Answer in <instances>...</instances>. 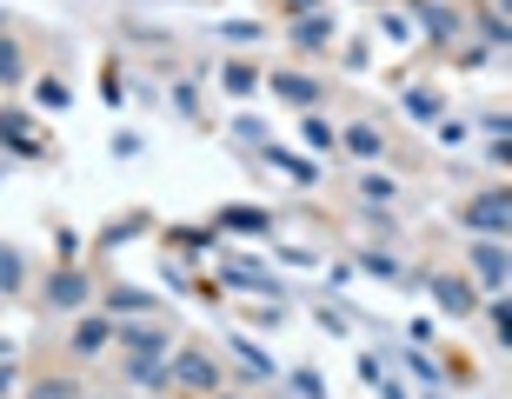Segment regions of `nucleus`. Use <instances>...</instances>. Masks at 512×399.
<instances>
[{"label": "nucleus", "mask_w": 512, "mask_h": 399, "mask_svg": "<svg viewBox=\"0 0 512 399\" xmlns=\"http://www.w3.org/2000/svg\"><path fill=\"white\" fill-rule=\"evenodd\" d=\"M220 280H227V286H247V293H266V300H286L280 280H273L266 266H253V260H227V253H220Z\"/></svg>", "instance_id": "423d86ee"}, {"label": "nucleus", "mask_w": 512, "mask_h": 399, "mask_svg": "<svg viewBox=\"0 0 512 399\" xmlns=\"http://www.w3.org/2000/svg\"><path fill=\"white\" fill-rule=\"evenodd\" d=\"M280 7H286L293 20H300V14H320V0H280Z\"/></svg>", "instance_id": "e433bc0d"}, {"label": "nucleus", "mask_w": 512, "mask_h": 399, "mask_svg": "<svg viewBox=\"0 0 512 399\" xmlns=\"http://www.w3.org/2000/svg\"><path fill=\"white\" fill-rule=\"evenodd\" d=\"M220 87H227V94H253V87H260V74H253L247 60H227V67H220Z\"/></svg>", "instance_id": "4be33fe9"}, {"label": "nucleus", "mask_w": 512, "mask_h": 399, "mask_svg": "<svg viewBox=\"0 0 512 399\" xmlns=\"http://www.w3.org/2000/svg\"><path fill=\"white\" fill-rule=\"evenodd\" d=\"M14 380H20V373H14V360H0V399L14 393Z\"/></svg>", "instance_id": "4c0bfd02"}, {"label": "nucleus", "mask_w": 512, "mask_h": 399, "mask_svg": "<svg viewBox=\"0 0 512 399\" xmlns=\"http://www.w3.org/2000/svg\"><path fill=\"white\" fill-rule=\"evenodd\" d=\"M0 147L20 153V160H40V153H47V140H34V127H27V114H20V107H0Z\"/></svg>", "instance_id": "39448f33"}, {"label": "nucleus", "mask_w": 512, "mask_h": 399, "mask_svg": "<svg viewBox=\"0 0 512 399\" xmlns=\"http://www.w3.org/2000/svg\"><path fill=\"white\" fill-rule=\"evenodd\" d=\"M220 40H260V20H227V27H220Z\"/></svg>", "instance_id": "72a5a7b5"}, {"label": "nucleus", "mask_w": 512, "mask_h": 399, "mask_svg": "<svg viewBox=\"0 0 512 399\" xmlns=\"http://www.w3.org/2000/svg\"><path fill=\"white\" fill-rule=\"evenodd\" d=\"M34 399H80V393H74V380H47V386H34Z\"/></svg>", "instance_id": "f704fd0d"}, {"label": "nucleus", "mask_w": 512, "mask_h": 399, "mask_svg": "<svg viewBox=\"0 0 512 399\" xmlns=\"http://www.w3.org/2000/svg\"><path fill=\"white\" fill-rule=\"evenodd\" d=\"M406 114L433 127V120H439V94H433V87H406Z\"/></svg>", "instance_id": "5701e85b"}, {"label": "nucleus", "mask_w": 512, "mask_h": 399, "mask_svg": "<svg viewBox=\"0 0 512 399\" xmlns=\"http://www.w3.org/2000/svg\"><path fill=\"white\" fill-rule=\"evenodd\" d=\"M300 133H306V147H313V153H333V147H340V140H333V127H326L320 114H306V127H300Z\"/></svg>", "instance_id": "393cba45"}, {"label": "nucleus", "mask_w": 512, "mask_h": 399, "mask_svg": "<svg viewBox=\"0 0 512 399\" xmlns=\"http://www.w3.org/2000/svg\"><path fill=\"white\" fill-rule=\"evenodd\" d=\"M227 346H233V360L247 366L253 380H273V373H280V366H273V360L260 353V340H247V333H227Z\"/></svg>", "instance_id": "4468645a"}, {"label": "nucleus", "mask_w": 512, "mask_h": 399, "mask_svg": "<svg viewBox=\"0 0 512 399\" xmlns=\"http://www.w3.org/2000/svg\"><path fill=\"white\" fill-rule=\"evenodd\" d=\"M213 227H220V233H266V227H273V213H266V207H220Z\"/></svg>", "instance_id": "ddd939ff"}, {"label": "nucleus", "mask_w": 512, "mask_h": 399, "mask_svg": "<svg viewBox=\"0 0 512 399\" xmlns=\"http://www.w3.org/2000/svg\"><path fill=\"white\" fill-rule=\"evenodd\" d=\"M107 340H114V320H80L74 326V353H80V360H94Z\"/></svg>", "instance_id": "dca6fc26"}, {"label": "nucleus", "mask_w": 512, "mask_h": 399, "mask_svg": "<svg viewBox=\"0 0 512 399\" xmlns=\"http://www.w3.org/2000/svg\"><path fill=\"white\" fill-rule=\"evenodd\" d=\"M34 100H40V107H47V114H60V107H74V87H67V80H60V74H47V80H40V87H34Z\"/></svg>", "instance_id": "412c9836"}, {"label": "nucleus", "mask_w": 512, "mask_h": 399, "mask_svg": "<svg viewBox=\"0 0 512 399\" xmlns=\"http://www.w3.org/2000/svg\"><path fill=\"white\" fill-rule=\"evenodd\" d=\"M120 366H127V380H133V386H160V380H167V366H160V353H127Z\"/></svg>", "instance_id": "f3484780"}, {"label": "nucleus", "mask_w": 512, "mask_h": 399, "mask_svg": "<svg viewBox=\"0 0 512 399\" xmlns=\"http://www.w3.org/2000/svg\"><path fill=\"white\" fill-rule=\"evenodd\" d=\"M87 293H94V286H87V273H80V266H60L54 280H47V306H60V313L87 306Z\"/></svg>", "instance_id": "6e6552de"}, {"label": "nucleus", "mask_w": 512, "mask_h": 399, "mask_svg": "<svg viewBox=\"0 0 512 399\" xmlns=\"http://www.w3.org/2000/svg\"><path fill=\"white\" fill-rule=\"evenodd\" d=\"M360 273H373V280H399L406 266H399L393 253H380V247H373V253H360Z\"/></svg>", "instance_id": "b1692460"}, {"label": "nucleus", "mask_w": 512, "mask_h": 399, "mask_svg": "<svg viewBox=\"0 0 512 399\" xmlns=\"http://www.w3.org/2000/svg\"><path fill=\"white\" fill-rule=\"evenodd\" d=\"M399 360H406V373H413V380H426V386H439V360H426V353H399Z\"/></svg>", "instance_id": "cd10ccee"}, {"label": "nucleus", "mask_w": 512, "mask_h": 399, "mask_svg": "<svg viewBox=\"0 0 512 399\" xmlns=\"http://www.w3.org/2000/svg\"><path fill=\"white\" fill-rule=\"evenodd\" d=\"M373 386H380L386 399H406V386H393V380H386V373H380V380H373Z\"/></svg>", "instance_id": "58836bf2"}, {"label": "nucleus", "mask_w": 512, "mask_h": 399, "mask_svg": "<svg viewBox=\"0 0 512 399\" xmlns=\"http://www.w3.org/2000/svg\"><path fill=\"white\" fill-rule=\"evenodd\" d=\"M273 94H280L286 107H300V114H313V107H320V94H326V87H320V80H313V74H273Z\"/></svg>", "instance_id": "1a4fd4ad"}, {"label": "nucleus", "mask_w": 512, "mask_h": 399, "mask_svg": "<svg viewBox=\"0 0 512 399\" xmlns=\"http://www.w3.org/2000/svg\"><path fill=\"white\" fill-rule=\"evenodd\" d=\"M20 286H27V260L14 247H0V300H14Z\"/></svg>", "instance_id": "a211bd4d"}, {"label": "nucleus", "mask_w": 512, "mask_h": 399, "mask_svg": "<svg viewBox=\"0 0 512 399\" xmlns=\"http://www.w3.org/2000/svg\"><path fill=\"white\" fill-rule=\"evenodd\" d=\"M167 380L187 386V393H213V386H220V366H213L207 353H173V360H167Z\"/></svg>", "instance_id": "20e7f679"}, {"label": "nucleus", "mask_w": 512, "mask_h": 399, "mask_svg": "<svg viewBox=\"0 0 512 399\" xmlns=\"http://www.w3.org/2000/svg\"><path fill=\"white\" fill-rule=\"evenodd\" d=\"M286 40H293V47H306V54H326L340 34H333V14L320 7V14H300V20H293V27H286Z\"/></svg>", "instance_id": "0eeeda50"}, {"label": "nucleus", "mask_w": 512, "mask_h": 399, "mask_svg": "<svg viewBox=\"0 0 512 399\" xmlns=\"http://www.w3.org/2000/svg\"><path fill=\"white\" fill-rule=\"evenodd\" d=\"M360 200H373V207H386V200H393V180H380V173H366V180H360Z\"/></svg>", "instance_id": "c756f323"}, {"label": "nucleus", "mask_w": 512, "mask_h": 399, "mask_svg": "<svg viewBox=\"0 0 512 399\" xmlns=\"http://www.w3.org/2000/svg\"><path fill=\"white\" fill-rule=\"evenodd\" d=\"M107 313H114V320H140V313H153V293H140V286H114V293H107Z\"/></svg>", "instance_id": "2eb2a0df"}, {"label": "nucleus", "mask_w": 512, "mask_h": 399, "mask_svg": "<svg viewBox=\"0 0 512 399\" xmlns=\"http://www.w3.org/2000/svg\"><path fill=\"white\" fill-rule=\"evenodd\" d=\"M140 227H147V213H127V220H114V227L100 233V247H120V240H133Z\"/></svg>", "instance_id": "a878e982"}, {"label": "nucleus", "mask_w": 512, "mask_h": 399, "mask_svg": "<svg viewBox=\"0 0 512 399\" xmlns=\"http://www.w3.org/2000/svg\"><path fill=\"white\" fill-rule=\"evenodd\" d=\"M293 393H300V399H326V386H320L313 366H300V373H293Z\"/></svg>", "instance_id": "2f4dec72"}, {"label": "nucleus", "mask_w": 512, "mask_h": 399, "mask_svg": "<svg viewBox=\"0 0 512 399\" xmlns=\"http://www.w3.org/2000/svg\"><path fill=\"white\" fill-rule=\"evenodd\" d=\"M114 340L127 346V353H160V360H167V333L147 326V320H114Z\"/></svg>", "instance_id": "9d476101"}, {"label": "nucleus", "mask_w": 512, "mask_h": 399, "mask_svg": "<svg viewBox=\"0 0 512 399\" xmlns=\"http://www.w3.org/2000/svg\"><path fill=\"white\" fill-rule=\"evenodd\" d=\"M140 147H147V140H140V133H127V127L114 133V153H120V160H133V153H140Z\"/></svg>", "instance_id": "c9c22d12"}, {"label": "nucleus", "mask_w": 512, "mask_h": 399, "mask_svg": "<svg viewBox=\"0 0 512 399\" xmlns=\"http://www.w3.org/2000/svg\"><path fill=\"white\" fill-rule=\"evenodd\" d=\"M466 227H473L479 240H506V227H512V193L493 187L486 200H473V207H466Z\"/></svg>", "instance_id": "f257e3e1"}, {"label": "nucleus", "mask_w": 512, "mask_h": 399, "mask_svg": "<svg viewBox=\"0 0 512 399\" xmlns=\"http://www.w3.org/2000/svg\"><path fill=\"white\" fill-rule=\"evenodd\" d=\"M260 153H266V167H280L286 180H313V173H320L313 160H300V153H286V147H260Z\"/></svg>", "instance_id": "6ab92c4d"}, {"label": "nucleus", "mask_w": 512, "mask_h": 399, "mask_svg": "<svg viewBox=\"0 0 512 399\" xmlns=\"http://www.w3.org/2000/svg\"><path fill=\"white\" fill-rule=\"evenodd\" d=\"M340 147L353 153V160H380V153H386V133L373 127V120H353V127L340 133Z\"/></svg>", "instance_id": "9b49d317"}, {"label": "nucleus", "mask_w": 512, "mask_h": 399, "mask_svg": "<svg viewBox=\"0 0 512 399\" xmlns=\"http://www.w3.org/2000/svg\"><path fill=\"white\" fill-rule=\"evenodd\" d=\"M493 340L499 346L512 340V306H506V293H493Z\"/></svg>", "instance_id": "c85d7f7f"}, {"label": "nucleus", "mask_w": 512, "mask_h": 399, "mask_svg": "<svg viewBox=\"0 0 512 399\" xmlns=\"http://www.w3.org/2000/svg\"><path fill=\"white\" fill-rule=\"evenodd\" d=\"M173 247H180V253H207L213 233H207V227H173Z\"/></svg>", "instance_id": "bb28decb"}, {"label": "nucleus", "mask_w": 512, "mask_h": 399, "mask_svg": "<svg viewBox=\"0 0 512 399\" xmlns=\"http://www.w3.org/2000/svg\"><path fill=\"white\" fill-rule=\"evenodd\" d=\"M27 80V54H20V40H0V87H20Z\"/></svg>", "instance_id": "aec40b11"}, {"label": "nucleus", "mask_w": 512, "mask_h": 399, "mask_svg": "<svg viewBox=\"0 0 512 399\" xmlns=\"http://www.w3.org/2000/svg\"><path fill=\"white\" fill-rule=\"evenodd\" d=\"M380 34L393 40V47H406V40H413V27H406V14H386V20H380Z\"/></svg>", "instance_id": "473e14b6"}, {"label": "nucleus", "mask_w": 512, "mask_h": 399, "mask_svg": "<svg viewBox=\"0 0 512 399\" xmlns=\"http://www.w3.org/2000/svg\"><path fill=\"white\" fill-rule=\"evenodd\" d=\"M233 140H253V147H260V140H266V120L260 114H240V120H233Z\"/></svg>", "instance_id": "7c9ffc66"}, {"label": "nucleus", "mask_w": 512, "mask_h": 399, "mask_svg": "<svg viewBox=\"0 0 512 399\" xmlns=\"http://www.w3.org/2000/svg\"><path fill=\"white\" fill-rule=\"evenodd\" d=\"M413 14H419V27H426V40H453L459 34V14L439 7V0H413Z\"/></svg>", "instance_id": "f8f14e48"}, {"label": "nucleus", "mask_w": 512, "mask_h": 399, "mask_svg": "<svg viewBox=\"0 0 512 399\" xmlns=\"http://www.w3.org/2000/svg\"><path fill=\"white\" fill-rule=\"evenodd\" d=\"M466 266H473V286L506 293V240H473V247H466Z\"/></svg>", "instance_id": "7ed1b4c3"}, {"label": "nucleus", "mask_w": 512, "mask_h": 399, "mask_svg": "<svg viewBox=\"0 0 512 399\" xmlns=\"http://www.w3.org/2000/svg\"><path fill=\"white\" fill-rule=\"evenodd\" d=\"M433 306L446 320H466V313H479V286L466 273H433Z\"/></svg>", "instance_id": "f03ea898"}]
</instances>
